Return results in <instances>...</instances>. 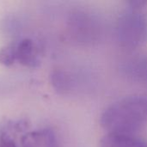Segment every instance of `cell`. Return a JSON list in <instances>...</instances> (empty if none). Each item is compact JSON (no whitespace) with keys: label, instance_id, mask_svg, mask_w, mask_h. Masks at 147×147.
<instances>
[{"label":"cell","instance_id":"cell-1","mask_svg":"<svg viewBox=\"0 0 147 147\" xmlns=\"http://www.w3.org/2000/svg\"><path fill=\"white\" fill-rule=\"evenodd\" d=\"M100 124L107 134L135 135L147 126V96H129L115 102L101 115Z\"/></svg>","mask_w":147,"mask_h":147},{"label":"cell","instance_id":"cell-2","mask_svg":"<svg viewBox=\"0 0 147 147\" xmlns=\"http://www.w3.org/2000/svg\"><path fill=\"white\" fill-rule=\"evenodd\" d=\"M146 1H128L115 24V37L122 48L133 51L147 42Z\"/></svg>","mask_w":147,"mask_h":147},{"label":"cell","instance_id":"cell-3","mask_svg":"<svg viewBox=\"0 0 147 147\" xmlns=\"http://www.w3.org/2000/svg\"><path fill=\"white\" fill-rule=\"evenodd\" d=\"M72 35L80 43L93 45L104 35L105 26L102 19L91 10H80L71 18Z\"/></svg>","mask_w":147,"mask_h":147},{"label":"cell","instance_id":"cell-4","mask_svg":"<svg viewBox=\"0 0 147 147\" xmlns=\"http://www.w3.org/2000/svg\"><path fill=\"white\" fill-rule=\"evenodd\" d=\"M121 71L128 80L147 86V53L126 59L121 65Z\"/></svg>","mask_w":147,"mask_h":147},{"label":"cell","instance_id":"cell-5","mask_svg":"<svg viewBox=\"0 0 147 147\" xmlns=\"http://www.w3.org/2000/svg\"><path fill=\"white\" fill-rule=\"evenodd\" d=\"M22 147H59L55 134L50 129H43L26 134L22 136Z\"/></svg>","mask_w":147,"mask_h":147},{"label":"cell","instance_id":"cell-6","mask_svg":"<svg viewBox=\"0 0 147 147\" xmlns=\"http://www.w3.org/2000/svg\"><path fill=\"white\" fill-rule=\"evenodd\" d=\"M16 59L27 67H36L40 64V53L35 43L30 39L22 40L16 48Z\"/></svg>","mask_w":147,"mask_h":147},{"label":"cell","instance_id":"cell-7","mask_svg":"<svg viewBox=\"0 0 147 147\" xmlns=\"http://www.w3.org/2000/svg\"><path fill=\"white\" fill-rule=\"evenodd\" d=\"M100 147H147V141L135 135L107 134L101 140Z\"/></svg>","mask_w":147,"mask_h":147},{"label":"cell","instance_id":"cell-8","mask_svg":"<svg viewBox=\"0 0 147 147\" xmlns=\"http://www.w3.org/2000/svg\"><path fill=\"white\" fill-rule=\"evenodd\" d=\"M16 59V48L11 46H7L0 48V64L5 66H9L14 64Z\"/></svg>","mask_w":147,"mask_h":147},{"label":"cell","instance_id":"cell-9","mask_svg":"<svg viewBox=\"0 0 147 147\" xmlns=\"http://www.w3.org/2000/svg\"><path fill=\"white\" fill-rule=\"evenodd\" d=\"M0 147H17L15 141L7 134H2L0 136Z\"/></svg>","mask_w":147,"mask_h":147}]
</instances>
